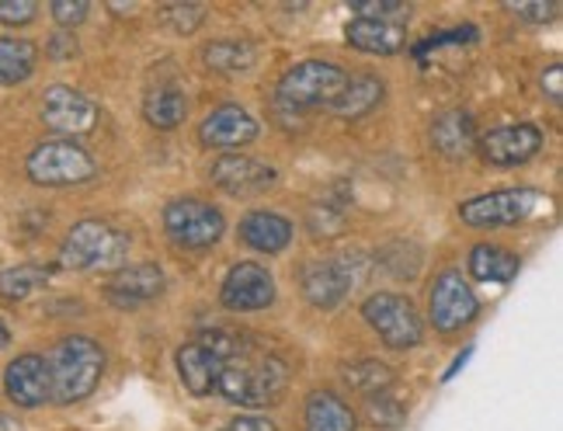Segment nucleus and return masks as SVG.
Segmentation results:
<instances>
[{"label":"nucleus","instance_id":"nucleus-1","mask_svg":"<svg viewBox=\"0 0 563 431\" xmlns=\"http://www.w3.org/2000/svg\"><path fill=\"white\" fill-rule=\"evenodd\" d=\"M286 386H289V365L272 352H262L244 334L241 349L223 362L216 394L236 407H268L282 400Z\"/></svg>","mask_w":563,"mask_h":431},{"label":"nucleus","instance_id":"nucleus-2","mask_svg":"<svg viewBox=\"0 0 563 431\" xmlns=\"http://www.w3.org/2000/svg\"><path fill=\"white\" fill-rule=\"evenodd\" d=\"M46 362H49V379H53V400L70 407V404L88 400L98 390L108 355L95 338L70 334L56 344Z\"/></svg>","mask_w":563,"mask_h":431},{"label":"nucleus","instance_id":"nucleus-3","mask_svg":"<svg viewBox=\"0 0 563 431\" xmlns=\"http://www.w3.org/2000/svg\"><path fill=\"white\" fill-rule=\"evenodd\" d=\"M349 74L338 63L307 59L282 74L275 88V104L282 112H310V108H331V101L344 91Z\"/></svg>","mask_w":563,"mask_h":431},{"label":"nucleus","instance_id":"nucleus-4","mask_svg":"<svg viewBox=\"0 0 563 431\" xmlns=\"http://www.w3.org/2000/svg\"><path fill=\"white\" fill-rule=\"evenodd\" d=\"M129 254V233L115 230L104 220H80L59 244V268L91 272V268H115Z\"/></svg>","mask_w":563,"mask_h":431},{"label":"nucleus","instance_id":"nucleus-5","mask_svg":"<svg viewBox=\"0 0 563 431\" xmlns=\"http://www.w3.org/2000/svg\"><path fill=\"white\" fill-rule=\"evenodd\" d=\"M244 334L247 331H202V338L181 344L178 349V376H181L185 390L191 397L216 394L223 362L241 349Z\"/></svg>","mask_w":563,"mask_h":431},{"label":"nucleus","instance_id":"nucleus-6","mask_svg":"<svg viewBox=\"0 0 563 431\" xmlns=\"http://www.w3.org/2000/svg\"><path fill=\"white\" fill-rule=\"evenodd\" d=\"M362 317L383 338L386 349H394V352L418 349L424 341V320L418 307L400 292H373L362 303Z\"/></svg>","mask_w":563,"mask_h":431},{"label":"nucleus","instance_id":"nucleus-7","mask_svg":"<svg viewBox=\"0 0 563 431\" xmlns=\"http://www.w3.org/2000/svg\"><path fill=\"white\" fill-rule=\"evenodd\" d=\"M95 157L74 140H46L38 143L29 161H25V175L42 185V188H63V185H80L95 178Z\"/></svg>","mask_w":563,"mask_h":431},{"label":"nucleus","instance_id":"nucleus-8","mask_svg":"<svg viewBox=\"0 0 563 431\" xmlns=\"http://www.w3.org/2000/svg\"><path fill=\"white\" fill-rule=\"evenodd\" d=\"M164 230L167 236L185 251H206L227 233V216L220 206H212L206 199L181 196L170 199L164 209Z\"/></svg>","mask_w":563,"mask_h":431},{"label":"nucleus","instance_id":"nucleus-9","mask_svg":"<svg viewBox=\"0 0 563 431\" xmlns=\"http://www.w3.org/2000/svg\"><path fill=\"white\" fill-rule=\"evenodd\" d=\"M365 275L362 254H338L328 262H310L302 268V296L310 299L317 310H338L344 299L355 292V286Z\"/></svg>","mask_w":563,"mask_h":431},{"label":"nucleus","instance_id":"nucleus-10","mask_svg":"<svg viewBox=\"0 0 563 431\" xmlns=\"http://www.w3.org/2000/svg\"><path fill=\"white\" fill-rule=\"evenodd\" d=\"M539 206V191L532 188H501V191H484L460 206V220L473 230H501L526 223L532 209Z\"/></svg>","mask_w":563,"mask_h":431},{"label":"nucleus","instance_id":"nucleus-11","mask_svg":"<svg viewBox=\"0 0 563 431\" xmlns=\"http://www.w3.org/2000/svg\"><path fill=\"white\" fill-rule=\"evenodd\" d=\"M481 313V299L470 289L463 272L445 268L428 292V320L439 334H456Z\"/></svg>","mask_w":563,"mask_h":431},{"label":"nucleus","instance_id":"nucleus-12","mask_svg":"<svg viewBox=\"0 0 563 431\" xmlns=\"http://www.w3.org/2000/svg\"><path fill=\"white\" fill-rule=\"evenodd\" d=\"M209 181L233 199H254L278 181V170L265 161H254L244 154H223L212 161Z\"/></svg>","mask_w":563,"mask_h":431},{"label":"nucleus","instance_id":"nucleus-13","mask_svg":"<svg viewBox=\"0 0 563 431\" xmlns=\"http://www.w3.org/2000/svg\"><path fill=\"white\" fill-rule=\"evenodd\" d=\"M220 303L233 313H257L275 303V278L265 265L241 262L233 265L223 278Z\"/></svg>","mask_w":563,"mask_h":431},{"label":"nucleus","instance_id":"nucleus-14","mask_svg":"<svg viewBox=\"0 0 563 431\" xmlns=\"http://www.w3.org/2000/svg\"><path fill=\"white\" fill-rule=\"evenodd\" d=\"M476 150L490 167H518L543 150V129L532 122L490 129V133L476 136Z\"/></svg>","mask_w":563,"mask_h":431},{"label":"nucleus","instance_id":"nucleus-15","mask_svg":"<svg viewBox=\"0 0 563 431\" xmlns=\"http://www.w3.org/2000/svg\"><path fill=\"white\" fill-rule=\"evenodd\" d=\"M42 122L59 136H84L98 125V104L67 84H53L42 95Z\"/></svg>","mask_w":563,"mask_h":431},{"label":"nucleus","instance_id":"nucleus-16","mask_svg":"<svg viewBox=\"0 0 563 431\" xmlns=\"http://www.w3.org/2000/svg\"><path fill=\"white\" fill-rule=\"evenodd\" d=\"M257 133H262V125H257V119L247 112V108H241V104H220V108H212V112L202 119L199 143L209 146V150H230V154H233V150L254 143Z\"/></svg>","mask_w":563,"mask_h":431},{"label":"nucleus","instance_id":"nucleus-17","mask_svg":"<svg viewBox=\"0 0 563 431\" xmlns=\"http://www.w3.org/2000/svg\"><path fill=\"white\" fill-rule=\"evenodd\" d=\"M4 394L18 407H42L53 400V379L46 355L25 352L4 369Z\"/></svg>","mask_w":563,"mask_h":431},{"label":"nucleus","instance_id":"nucleus-18","mask_svg":"<svg viewBox=\"0 0 563 431\" xmlns=\"http://www.w3.org/2000/svg\"><path fill=\"white\" fill-rule=\"evenodd\" d=\"M167 289V278L161 265H133L122 268L112 283L104 286L108 303H115L119 310H140L150 299H157Z\"/></svg>","mask_w":563,"mask_h":431},{"label":"nucleus","instance_id":"nucleus-19","mask_svg":"<svg viewBox=\"0 0 563 431\" xmlns=\"http://www.w3.org/2000/svg\"><path fill=\"white\" fill-rule=\"evenodd\" d=\"M241 241L251 251L262 254H282L292 244V223L282 212H268V209H254L241 220Z\"/></svg>","mask_w":563,"mask_h":431},{"label":"nucleus","instance_id":"nucleus-20","mask_svg":"<svg viewBox=\"0 0 563 431\" xmlns=\"http://www.w3.org/2000/svg\"><path fill=\"white\" fill-rule=\"evenodd\" d=\"M349 46L376 56H397L407 46V25H394V21H376V18H352L344 29Z\"/></svg>","mask_w":563,"mask_h":431},{"label":"nucleus","instance_id":"nucleus-21","mask_svg":"<svg viewBox=\"0 0 563 431\" xmlns=\"http://www.w3.org/2000/svg\"><path fill=\"white\" fill-rule=\"evenodd\" d=\"M383 95H386V80L383 77L355 74V77H349V84H344V91L331 101L328 112H334L341 119H362L383 101Z\"/></svg>","mask_w":563,"mask_h":431},{"label":"nucleus","instance_id":"nucleus-22","mask_svg":"<svg viewBox=\"0 0 563 431\" xmlns=\"http://www.w3.org/2000/svg\"><path fill=\"white\" fill-rule=\"evenodd\" d=\"M431 143H435L445 157H466L476 146V122L466 108H449L431 125Z\"/></svg>","mask_w":563,"mask_h":431},{"label":"nucleus","instance_id":"nucleus-23","mask_svg":"<svg viewBox=\"0 0 563 431\" xmlns=\"http://www.w3.org/2000/svg\"><path fill=\"white\" fill-rule=\"evenodd\" d=\"M307 431H355L358 418L334 390H313L307 397Z\"/></svg>","mask_w":563,"mask_h":431},{"label":"nucleus","instance_id":"nucleus-24","mask_svg":"<svg viewBox=\"0 0 563 431\" xmlns=\"http://www.w3.org/2000/svg\"><path fill=\"white\" fill-rule=\"evenodd\" d=\"M522 268V257L511 254L508 247H497V244H476L470 251V275L476 283H497V286H508L511 278Z\"/></svg>","mask_w":563,"mask_h":431},{"label":"nucleus","instance_id":"nucleus-25","mask_svg":"<svg viewBox=\"0 0 563 431\" xmlns=\"http://www.w3.org/2000/svg\"><path fill=\"white\" fill-rule=\"evenodd\" d=\"M143 115L154 129H175L188 115V98L178 84H154L143 98Z\"/></svg>","mask_w":563,"mask_h":431},{"label":"nucleus","instance_id":"nucleus-26","mask_svg":"<svg viewBox=\"0 0 563 431\" xmlns=\"http://www.w3.org/2000/svg\"><path fill=\"white\" fill-rule=\"evenodd\" d=\"M35 59H38L35 42L14 38V35L0 38V88H14V84H25L35 74Z\"/></svg>","mask_w":563,"mask_h":431},{"label":"nucleus","instance_id":"nucleus-27","mask_svg":"<svg viewBox=\"0 0 563 431\" xmlns=\"http://www.w3.org/2000/svg\"><path fill=\"white\" fill-rule=\"evenodd\" d=\"M202 59L206 67L220 70V74H241V70H251L254 67V46L251 42H241V38H216L202 49Z\"/></svg>","mask_w":563,"mask_h":431},{"label":"nucleus","instance_id":"nucleus-28","mask_svg":"<svg viewBox=\"0 0 563 431\" xmlns=\"http://www.w3.org/2000/svg\"><path fill=\"white\" fill-rule=\"evenodd\" d=\"M46 283H49V268L14 265L8 272H0V299H11V303H18V299H29L35 289H42Z\"/></svg>","mask_w":563,"mask_h":431},{"label":"nucleus","instance_id":"nucleus-29","mask_svg":"<svg viewBox=\"0 0 563 431\" xmlns=\"http://www.w3.org/2000/svg\"><path fill=\"white\" fill-rule=\"evenodd\" d=\"M344 379H349L358 394H365V397H376V394L389 390V383H394V373H389L383 362L362 358V362H352L349 369H344Z\"/></svg>","mask_w":563,"mask_h":431},{"label":"nucleus","instance_id":"nucleus-30","mask_svg":"<svg viewBox=\"0 0 563 431\" xmlns=\"http://www.w3.org/2000/svg\"><path fill=\"white\" fill-rule=\"evenodd\" d=\"M157 18L164 29L178 32V35H191L206 21V8L202 4H164L157 11Z\"/></svg>","mask_w":563,"mask_h":431},{"label":"nucleus","instance_id":"nucleus-31","mask_svg":"<svg viewBox=\"0 0 563 431\" xmlns=\"http://www.w3.org/2000/svg\"><path fill=\"white\" fill-rule=\"evenodd\" d=\"M481 38V32H476V25H456V29H449V32H439V35H431L424 42H418L415 46V56L424 59L431 49H442V46H456V42H476Z\"/></svg>","mask_w":563,"mask_h":431},{"label":"nucleus","instance_id":"nucleus-32","mask_svg":"<svg viewBox=\"0 0 563 431\" xmlns=\"http://www.w3.org/2000/svg\"><path fill=\"white\" fill-rule=\"evenodd\" d=\"M355 18H376V21H394V25H407L410 4H400V0H373V4H358Z\"/></svg>","mask_w":563,"mask_h":431},{"label":"nucleus","instance_id":"nucleus-33","mask_svg":"<svg viewBox=\"0 0 563 431\" xmlns=\"http://www.w3.org/2000/svg\"><path fill=\"white\" fill-rule=\"evenodd\" d=\"M88 14H91V8L84 4V0H53V18H56V25H59L63 32L77 29Z\"/></svg>","mask_w":563,"mask_h":431},{"label":"nucleus","instance_id":"nucleus-34","mask_svg":"<svg viewBox=\"0 0 563 431\" xmlns=\"http://www.w3.org/2000/svg\"><path fill=\"white\" fill-rule=\"evenodd\" d=\"M369 421L373 424H383V428H394V424L404 421V407L389 400L386 390H383L379 397H369Z\"/></svg>","mask_w":563,"mask_h":431},{"label":"nucleus","instance_id":"nucleus-35","mask_svg":"<svg viewBox=\"0 0 563 431\" xmlns=\"http://www.w3.org/2000/svg\"><path fill=\"white\" fill-rule=\"evenodd\" d=\"M38 14L35 0H0V25H29Z\"/></svg>","mask_w":563,"mask_h":431},{"label":"nucleus","instance_id":"nucleus-36","mask_svg":"<svg viewBox=\"0 0 563 431\" xmlns=\"http://www.w3.org/2000/svg\"><path fill=\"white\" fill-rule=\"evenodd\" d=\"M508 11L522 21H532V25H547V21H553L560 14L556 4H511Z\"/></svg>","mask_w":563,"mask_h":431},{"label":"nucleus","instance_id":"nucleus-37","mask_svg":"<svg viewBox=\"0 0 563 431\" xmlns=\"http://www.w3.org/2000/svg\"><path fill=\"white\" fill-rule=\"evenodd\" d=\"M223 431H278V428L265 415H244V418H233Z\"/></svg>","mask_w":563,"mask_h":431},{"label":"nucleus","instance_id":"nucleus-38","mask_svg":"<svg viewBox=\"0 0 563 431\" xmlns=\"http://www.w3.org/2000/svg\"><path fill=\"white\" fill-rule=\"evenodd\" d=\"M49 53H53V59H70L74 53H77V38H74V32H56L53 38H49Z\"/></svg>","mask_w":563,"mask_h":431},{"label":"nucleus","instance_id":"nucleus-39","mask_svg":"<svg viewBox=\"0 0 563 431\" xmlns=\"http://www.w3.org/2000/svg\"><path fill=\"white\" fill-rule=\"evenodd\" d=\"M560 77H563V67L560 63H550V70H543V95H550V101H560Z\"/></svg>","mask_w":563,"mask_h":431},{"label":"nucleus","instance_id":"nucleus-40","mask_svg":"<svg viewBox=\"0 0 563 431\" xmlns=\"http://www.w3.org/2000/svg\"><path fill=\"white\" fill-rule=\"evenodd\" d=\"M8 344H11V328H8V323H4V320H0V352H4V349H8Z\"/></svg>","mask_w":563,"mask_h":431}]
</instances>
